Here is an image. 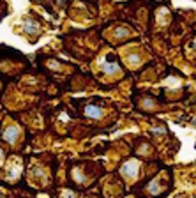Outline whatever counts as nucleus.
<instances>
[{
  "instance_id": "2",
  "label": "nucleus",
  "mask_w": 196,
  "mask_h": 198,
  "mask_svg": "<svg viewBox=\"0 0 196 198\" xmlns=\"http://www.w3.org/2000/svg\"><path fill=\"white\" fill-rule=\"evenodd\" d=\"M4 136H5V138H7L9 142H13L14 138L18 136V129H14V127H11V129H7V131L4 133Z\"/></svg>"
},
{
  "instance_id": "1",
  "label": "nucleus",
  "mask_w": 196,
  "mask_h": 198,
  "mask_svg": "<svg viewBox=\"0 0 196 198\" xmlns=\"http://www.w3.org/2000/svg\"><path fill=\"white\" fill-rule=\"evenodd\" d=\"M85 113L89 115V117H101V113H103V110L99 108V106H87L85 108Z\"/></svg>"
}]
</instances>
